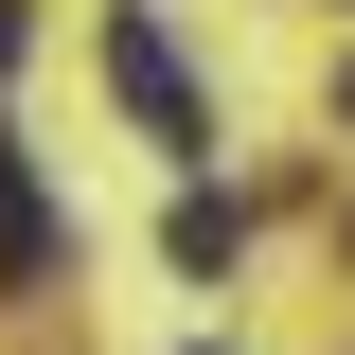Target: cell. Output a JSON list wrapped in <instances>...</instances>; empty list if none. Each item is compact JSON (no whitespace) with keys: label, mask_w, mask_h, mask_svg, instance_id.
<instances>
[{"label":"cell","mask_w":355,"mask_h":355,"mask_svg":"<svg viewBox=\"0 0 355 355\" xmlns=\"http://www.w3.org/2000/svg\"><path fill=\"white\" fill-rule=\"evenodd\" d=\"M107 89L142 107V142H214V125H196V71H178L160 18H107Z\"/></svg>","instance_id":"cell-1"},{"label":"cell","mask_w":355,"mask_h":355,"mask_svg":"<svg viewBox=\"0 0 355 355\" xmlns=\"http://www.w3.org/2000/svg\"><path fill=\"white\" fill-rule=\"evenodd\" d=\"M53 249H71V214L36 196V160L0 142V284H53Z\"/></svg>","instance_id":"cell-2"},{"label":"cell","mask_w":355,"mask_h":355,"mask_svg":"<svg viewBox=\"0 0 355 355\" xmlns=\"http://www.w3.org/2000/svg\"><path fill=\"white\" fill-rule=\"evenodd\" d=\"M160 249H178V266H196V284H214V266H231V249H249V214H231V196H178V214H160Z\"/></svg>","instance_id":"cell-3"},{"label":"cell","mask_w":355,"mask_h":355,"mask_svg":"<svg viewBox=\"0 0 355 355\" xmlns=\"http://www.w3.org/2000/svg\"><path fill=\"white\" fill-rule=\"evenodd\" d=\"M18 53H36V0H0V71H18Z\"/></svg>","instance_id":"cell-4"},{"label":"cell","mask_w":355,"mask_h":355,"mask_svg":"<svg viewBox=\"0 0 355 355\" xmlns=\"http://www.w3.org/2000/svg\"><path fill=\"white\" fill-rule=\"evenodd\" d=\"M338 107H355V71H338Z\"/></svg>","instance_id":"cell-5"}]
</instances>
